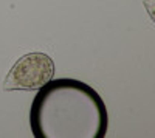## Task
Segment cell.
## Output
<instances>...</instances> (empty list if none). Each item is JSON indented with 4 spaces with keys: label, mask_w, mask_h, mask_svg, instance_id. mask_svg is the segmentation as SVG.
I'll return each instance as SVG.
<instances>
[{
    "label": "cell",
    "mask_w": 155,
    "mask_h": 138,
    "mask_svg": "<svg viewBox=\"0 0 155 138\" xmlns=\"http://www.w3.org/2000/svg\"><path fill=\"white\" fill-rule=\"evenodd\" d=\"M30 126L36 138H104L109 117L93 87L61 78L39 89L30 110Z\"/></svg>",
    "instance_id": "6da1fadb"
},
{
    "label": "cell",
    "mask_w": 155,
    "mask_h": 138,
    "mask_svg": "<svg viewBox=\"0 0 155 138\" xmlns=\"http://www.w3.org/2000/svg\"><path fill=\"white\" fill-rule=\"evenodd\" d=\"M54 76V61L42 51H31L19 58L5 78L3 90H39Z\"/></svg>",
    "instance_id": "7a4b0ae2"
},
{
    "label": "cell",
    "mask_w": 155,
    "mask_h": 138,
    "mask_svg": "<svg viewBox=\"0 0 155 138\" xmlns=\"http://www.w3.org/2000/svg\"><path fill=\"white\" fill-rule=\"evenodd\" d=\"M143 5H144V8L147 11L150 20L153 22L155 20V12H153V9H155V0H143Z\"/></svg>",
    "instance_id": "3957f363"
}]
</instances>
